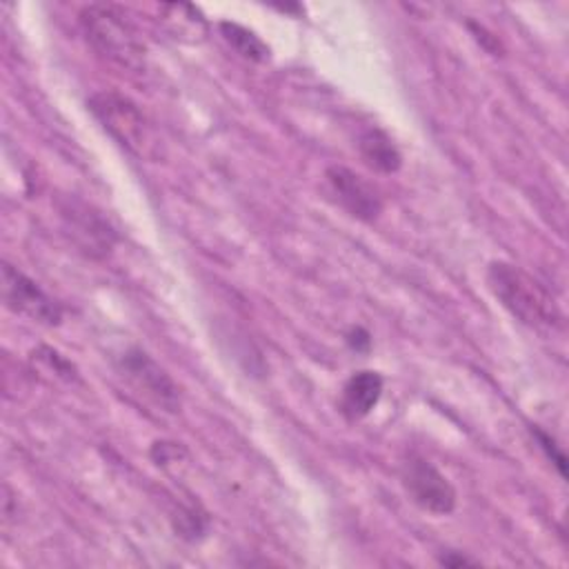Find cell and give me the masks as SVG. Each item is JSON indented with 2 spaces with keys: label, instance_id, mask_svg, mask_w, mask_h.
Wrapping results in <instances>:
<instances>
[{
  "label": "cell",
  "instance_id": "cell-1",
  "mask_svg": "<svg viewBox=\"0 0 569 569\" xmlns=\"http://www.w3.org/2000/svg\"><path fill=\"white\" fill-rule=\"evenodd\" d=\"M487 284L496 300L522 325L533 329H553L562 325V313L549 291L525 269L507 260H493L487 267Z\"/></svg>",
  "mask_w": 569,
  "mask_h": 569
},
{
  "label": "cell",
  "instance_id": "cell-2",
  "mask_svg": "<svg viewBox=\"0 0 569 569\" xmlns=\"http://www.w3.org/2000/svg\"><path fill=\"white\" fill-rule=\"evenodd\" d=\"M78 18L87 40L98 53L129 69L142 64L144 47L133 27L113 4H87Z\"/></svg>",
  "mask_w": 569,
  "mask_h": 569
},
{
  "label": "cell",
  "instance_id": "cell-3",
  "mask_svg": "<svg viewBox=\"0 0 569 569\" xmlns=\"http://www.w3.org/2000/svg\"><path fill=\"white\" fill-rule=\"evenodd\" d=\"M87 107L102 124V129L113 136L116 142H120L127 151L138 158L151 156V129L131 98L118 91H98L87 100Z\"/></svg>",
  "mask_w": 569,
  "mask_h": 569
},
{
  "label": "cell",
  "instance_id": "cell-4",
  "mask_svg": "<svg viewBox=\"0 0 569 569\" xmlns=\"http://www.w3.org/2000/svg\"><path fill=\"white\" fill-rule=\"evenodd\" d=\"M400 482L411 502L418 505L422 511H429L433 516H449L456 509L458 496L453 485L433 462L420 456H411L402 465Z\"/></svg>",
  "mask_w": 569,
  "mask_h": 569
},
{
  "label": "cell",
  "instance_id": "cell-5",
  "mask_svg": "<svg viewBox=\"0 0 569 569\" xmlns=\"http://www.w3.org/2000/svg\"><path fill=\"white\" fill-rule=\"evenodd\" d=\"M120 373L151 402L167 411H180V389L173 378L140 347H129L118 360Z\"/></svg>",
  "mask_w": 569,
  "mask_h": 569
},
{
  "label": "cell",
  "instance_id": "cell-6",
  "mask_svg": "<svg viewBox=\"0 0 569 569\" xmlns=\"http://www.w3.org/2000/svg\"><path fill=\"white\" fill-rule=\"evenodd\" d=\"M2 300L7 309L38 325L58 327L62 322L60 305L49 293H44L38 282H33L9 262L2 264Z\"/></svg>",
  "mask_w": 569,
  "mask_h": 569
},
{
  "label": "cell",
  "instance_id": "cell-7",
  "mask_svg": "<svg viewBox=\"0 0 569 569\" xmlns=\"http://www.w3.org/2000/svg\"><path fill=\"white\" fill-rule=\"evenodd\" d=\"M327 187L336 202L356 220L373 222L382 213V198L373 189L371 182H367L360 173H356L349 167L331 164L325 171Z\"/></svg>",
  "mask_w": 569,
  "mask_h": 569
},
{
  "label": "cell",
  "instance_id": "cell-8",
  "mask_svg": "<svg viewBox=\"0 0 569 569\" xmlns=\"http://www.w3.org/2000/svg\"><path fill=\"white\" fill-rule=\"evenodd\" d=\"M382 389H385V380L378 371L362 369L351 373L340 391V400H338L340 413L349 422L367 418L380 402Z\"/></svg>",
  "mask_w": 569,
  "mask_h": 569
},
{
  "label": "cell",
  "instance_id": "cell-9",
  "mask_svg": "<svg viewBox=\"0 0 569 569\" xmlns=\"http://www.w3.org/2000/svg\"><path fill=\"white\" fill-rule=\"evenodd\" d=\"M62 218H67L71 231L82 240V247L89 253H104L113 244V229L93 213L84 202L69 200V209H62Z\"/></svg>",
  "mask_w": 569,
  "mask_h": 569
},
{
  "label": "cell",
  "instance_id": "cell-10",
  "mask_svg": "<svg viewBox=\"0 0 569 569\" xmlns=\"http://www.w3.org/2000/svg\"><path fill=\"white\" fill-rule=\"evenodd\" d=\"M358 153L367 167L378 173H396L402 167V156L396 142L380 127H365L356 140Z\"/></svg>",
  "mask_w": 569,
  "mask_h": 569
},
{
  "label": "cell",
  "instance_id": "cell-11",
  "mask_svg": "<svg viewBox=\"0 0 569 569\" xmlns=\"http://www.w3.org/2000/svg\"><path fill=\"white\" fill-rule=\"evenodd\" d=\"M218 27H220L224 42L244 60H251V62L269 60V53H271L269 47L247 27H242L238 22H229V20H222Z\"/></svg>",
  "mask_w": 569,
  "mask_h": 569
},
{
  "label": "cell",
  "instance_id": "cell-12",
  "mask_svg": "<svg viewBox=\"0 0 569 569\" xmlns=\"http://www.w3.org/2000/svg\"><path fill=\"white\" fill-rule=\"evenodd\" d=\"M207 525H209V518L207 513L198 511L196 505H189V507H182L178 511V516L173 518V527L176 531L187 538V540H196L200 538L204 531H207Z\"/></svg>",
  "mask_w": 569,
  "mask_h": 569
},
{
  "label": "cell",
  "instance_id": "cell-13",
  "mask_svg": "<svg viewBox=\"0 0 569 569\" xmlns=\"http://www.w3.org/2000/svg\"><path fill=\"white\" fill-rule=\"evenodd\" d=\"M529 431H531V436L536 438L538 447L545 451V456L553 462V467L558 469V473L565 478V476H567V458H565L562 449L558 447L556 438H551V436H549L545 429H540L538 425H531Z\"/></svg>",
  "mask_w": 569,
  "mask_h": 569
},
{
  "label": "cell",
  "instance_id": "cell-14",
  "mask_svg": "<svg viewBox=\"0 0 569 569\" xmlns=\"http://www.w3.org/2000/svg\"><path fill=\"white\" fill-rule=\"evenodd\" d=\"M438 562H440L442 567H451V569H458V567H465V565H478V560L467 558V556L460 553V551H445V553H440Z\"/></svg>",
  "mask_w": 569,
  "mask_h": 569
},
{
  "label": "cell",
  "instance_id": "cell-15",
  "mask_svg": "<svg viewBox=\"0 0 569 569\" xmlns=\"http://www.w3.org/2000/svg\"><path fill=\"white\" fill-rule=\"evenodd\" d=\"M347 342L351 349L356 351H367L369 345H371V338L369 333L362 329V327H353L349 333H347Z\"/></svg>",
  "mask_w": 569,
  "mask_h": 569
}]
</instances>
